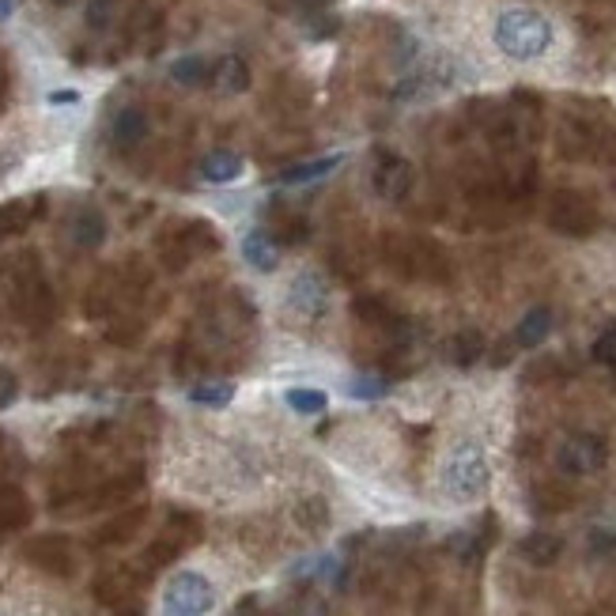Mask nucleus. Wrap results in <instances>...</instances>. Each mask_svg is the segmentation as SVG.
<instances>
[{"label": "nucleus", "instance_id": "obj_1", "mask_svg": "<svg viewBox=\"0 0 616 616\" xmlns=\"http://www.w3.org/2000/svg\"><path fill=\"white\" fill-rule=\"evenodd\" d=\"M552 38H556L552 23L541 12H533V8H507L496 19V27H492L496 50L503 57H511V61H537V57H545Z\"/></svg>", "mask_w": 616, "mask_h": 616}, {"label": "nucleus", "instance_id": "obj_2", "mask_svg": "<svg viewBox=\"0 0 616 616\" xmlns=\"http://www.w3.org/2000/svg\"><path fill=\"white\" fill-rule=\"evenodd\" d=\"M443 492L454 503H477L492 484V465L480 443H458L443 462Z\"/></svg>", "mask_w": 616, "mask_h": 616}, {"label": "nucleus", "instance_id": "obj_3", "mask_svg": "<svg viewBox=\"0 0 616 616\" xmlns=\"http://www.w3.org/2000/svg\"><path fill=\"white\" fill-rule=\"evenodd\" d=\"M216 609V586L201 571H178L163 590V616H208Z\"/></svg>", "mask_w": 616, "mask_h": 616}, {"label": "nucleus", "instance_id": "obj_4", "mask_svg": "<svg viewBox=\"0 0 616 616\" xmlns=\"http://www.w3.org/2000/svg\"><path fill=\"white\" fill-rule=\"evenodd\" d=\"M609 458V450H605V439L601 435H590V431H579V435H567L560 450H556V465H560V473L567 477H590V473H598L601 465Z\"/></svg>", "mask_w": 616, "mask_h": 616}, {"label": "nucleus", "instance_id": "obj_5", "mask_svg": "<svg viewBox=\"0 0 616 616\" xmlns=\"http://www.w3.org/2000/svg\"><path fill=\"white\" fill-rule=\"evenodd\" d=\"M412 163L409 159H401V155H382L375 167V193L382 201H405L412 189Z\"/></svg>", "mask_w": 616, "mask_h": 616}, {"label": "nucleus", "instance_id": "obj_6", "mask_svg": "<svg viewBox=\"0 0 616 616\" xmlns=\"http://www.w3.org/2000/svg\"><path fill=\"white\" fill-rule=\"evenodd\" d=\"M548 223L560 231V235H590L594 231V208L586 205L582 197H571V193H560L552 201V212H548Z\"/></svg>", "mask_w": 616, "mask_h": 616}, {"label": "nucleus", "instance_id": "obj_7", "mask_svg": "<svg viewBox=\"0 0 616 616\" xmlns=\"http://www.w3.org/2000/svg\"><path fill=\"white\" fill-rule=\"evenodd\" d=\"M242 261L254 269V273H276L280 269V242L273 239L269 227H257L242 239Z\"/></svg>", "mask_w": 616, "mask_h": 616}, {"label": "nucleus", "instance_id": "obj_8", "mask_svg": "<svg viewBox=\"0 0 616 616\" xmlns=\"http://www.w3.org/2000/svg\"><path fill=\"white\" fill-rule=\"evenodd\" d=\"M148 129H152L148 114L140 106H125V110H118L114 125H110V140H114L118 152H133V148H140L148 140Z\"/></svg>", "mask_w": 616, "mask_h": 616}, {"label": "nucleus", "instance_id": "obj_9", "mask_svg": "<svg viewBox=\"0 0 616 616\" xmlns=\"http://www.w3.org/2000/svg\"><path fill=\"white\" fill-rule=\"evenodd\" d=\"M288 303H291V310H299V314H307V318H318L329 303V291H326V284H322V276H314V273L295 276L288 288Z\"/></svg>", "mask_w": 616, "mask_h": 616}, {"label": "nucleus", "instance_id": "obj_10", "mask_svg": "<svg viewBox=\"0 0 616 616\" xmlns=\"http://www.w3.org/2000/svg\"><path fill=\"white\" fill-rule=\"evenodd\" d=\"M110 235V227H106V216L99 208H76L69 220V239L72 246H80V250H99Z\"/></svg>", "mask_w": 616, "mask_h": 616}, {"label": "nucleus", "instance_id": "obj_11", "mask_svg": "<svg viewBox=\"0 0 616 616\" xmlns=\"http://www.w3.org/2000/svg\"><path fill=\"white\" fill-rule=\"evenodd\" d=\"M242 171H246L242 155L227 152V148H220V152H208L205 159H201V178L212 182V186H227V182L242 178Z\"/></svg>", "mask_w": 616, "mask_h": 616}, {"label": "nucleus", "instance_id": "obj_12", "mask_svg": "<svg viewBox=\"0 0 616 616\" xmlns=\"http://www.w3.org/2000/svg\"><path fill=\"white\" fill-rule=\"evenodd\" d=\"M344 155H322V159H307V163H295V167H288V171L276 174V182L280 186H307V182H318V178H326L329 171H337L341 167Z\"/></svg>", "mask_w": 616, "mask_h": 616}, {"label": "nucleus", "instance_id": "obj_13", "mask_svg": "<svg viewBox=\"0 0 616 616\" xmlns=\"http://www.w3.org/2000/svg\"><path fill=\"white\" fill-rule=\"evenodd\" d=\"M548 333H552V310L533 307V310H526L522 322L514 326V344H522V348H537V344L548 341Z\"/></svg>", "mask_w": 616, "mask_h": 616}, {"label": "nucleus", "instance_id": "obj_14", "mask_svg": "<svg viewBox=\"0 0 616 616\" xmlns=\"http://www.w3.org/2000/svg\"><path fill=\"white\" fill-rule=\"evenodd\" d=\"M518 552H522V556H526L533 567H548V564H556V560H560V552H564V541H560L556 533L537 530V533H530V537H522Z\"/></svg>", "mask_w": 616, "mask_h": 616}, {"label": "nucleus", "instance_id": "obj_15", "mask_svg": "<svg viewBox=\"0 0 616 616\" xmlns=\"http://www.w3.org/2000/svg\"><path fill=\"white\" fill-rule=\"evenodd\" d=\"M212 80H216V87H220L223 95H242L250 87V65L242 61L239 53H227L220 65L212 69Z\"/></svg>", "mask_w": 616, "mask_h": 616}, {"label": "nucleus", "instance_id": "obj_16", "mask_svg": "<svg viewBox=\"0 0 616 616\" xmlns=\"http://www.w3.org/2000/svg\"><path fill=\"white\" fill-rule=\"evenodd\" d=\"M171 80L182 87H205L212 80V65H208L201 53H189V57H178L171 65Z\"/></svg>", "mask_w": 616, "mask_h": 616}, {"label": "nucleus", "instance_id": "obj_17", "mask_svg": "<svg viewBox=\"0 0 616 616\" xmlns=\"http://www.w3.org/2000/svg\"><path fill=\"white\" fill-rule=\"evenodd\" d=\"M446 352H450V360L458 363V367H469V363L480 360V352H484V337H480L477 329H462L458 337H450Z\"/></svg>", "mask_w": 616, "mask_h": 616}, {"label": "nucleus", "instance_id": "obj_18", "mask_svg": "<svg viewBox=\"0 0 616 616\" xmlns=\"http://www.w3.org/2000/svg\"><path fill=\"white\" fill-rule=\"evenodd\" d=\"M231 397H235V382H197L189 390V401L205 405V409H223V405H231Z\"/></svg>", "mask_w": 616, "mask_h": 616}, {"label": "nucleus", "instance_id": "obj_19", "mask_svg": "<svg viewBox=\"0 0 616 616\" xmlns=\"http://www.w3.org/2000/svg\"><path fill=\"white\" fill-rule=\"evenodd\" d=\"M284 405H288L291 412H299V416H322L329 405V397L322 394V390H310V386H295V390L284 394Z\"/></svg>", "mask_w": 616, "mask_h": 616}, {"label": "nucleus", "instance_id": "obj_20", "mask_svg": "<svg viewBox=\"0 0 616 616\" xmlns=\"http://www.w3.org/2000/svg\"><path fill=\"white\" fill-rule=\"evenodd\" d=\"M295 522L307 533H322L329 526V503L322 496H310L295 507Z\"/></svg>", "mask_w": 616, "mask_h": 616}, {"label": "nucleus", "instance_id": "obj_21", "mask_svg": "<svg viewBox=\"0 0 616 616\" xmlns=\"http://www.w3.org/2000/svg\"><path fill=\"white\" fill-rule=\"evenodd\" d=\"M27 223H31V212H27L23 205H0V239L23 231Z\"/></svg>", "mask_w": 616, "mask_h": 616}, {"label": "nucleus", "instance_id": "obj_22", "mask_svg": "<svg viewBox=\"0 0 616 616\" xmlns=\"http://www.w3.org/2000/svg\"><path fill=\"white\" fill-rule=\"evenodd\" d=\"M594 360L605 363V367H616V326H609L605 333H601L598 341H594Z\"/></svg>", "mask_w": 616, "mask_h": 616}, {"label": "nucleus", "instance_id": "obj_23", "mask_svg": "<svg viewBox=\"0 0 616 616\" xmlns=\"http://www.w3.org/2000/svg\"><path fill=\"white\" fill-rule=\"evenodd\" d=\"M382 394H386V382L382 378H356L348 386V397H360V401H371V397H382Z\"/></svg>", "mask_w": 616, "mask_h": 616}, {"label": "nucleus", "instance_id": "obj_24", "mask_svg": "<svg viewBox=\"0 0 616 616\" xmlns=\"http://www.w3.org/2000/svg\"><path fill=\"white\" fill-rule=\"evenodd\" d=\"M114 16V0H91V8H87V27L91 31H103L106 23Z\"/></svg>", "mask_w": 616, "mask_h": 616}, {"label": "nucleus", "instance_id": "obj_25", "mask_svg": "<svg viewBox=\"0 0 616 616\" xmlns=\"http://www.w3.org/2000/svg\"><path fill=\"white\" fill-rule=\"evenodd\" d=\"M19 397V378L12 375V367H0V409H8Z\"/></svg>", "mask_w": 616, "mask_h": 616}, {"label": "nucleus", "instance_id": "obj_26", "mask_svg": "<svg viewBox=\"0 0 616 616\" xmlns=\"http://www.w3.org/2000/svg\"><path fill=\"white\" fill-rule=\"evenodd\" d=\"M137 522H140V514H125L114 526H106L103 541H121V537H129V530H137Z\"/></svg>", "mask_w": 616, "mask_h": 616}, {"label": "nucleus", "instance_id": "obj_27", "mask_svg": "<svg viewBox=\"0 0 616 616\" xmlns=\"http://www.w3.org/2000/svg\"><path fill=\"white\" fill-rule=\"evenodd\" d=\"M590 548H598V552H609V548H616V533L613 530H594V533H590Z\"/></svg>", "mask_w": 616, "mask_h": 616}, {"label": "nucleus", "instance_id": "obj_28", "mask_svg": "<svg viewBox=\"0 0 616 616\" xmlns=\"http://www.w3.org/2000/svg\"><path fill=\"white\" fill-rule=\"evenodd\" d=\"M46 103L50 106H76L80 103V91H69V87H65V91H50V99H46Z\"/></svg>", "mask_w": 616, "mask_h": 616}, {"label": "nucleus", "instance_id": "obj_29", "mask_svg": "<svg viewBox=\"0 0 616 616\" xmlns=\"http://www.w3.org/2000/svg\"><path fill=\"white\" fill-rule=\"evenodd\" d=\"M12 16V0H0V23Z\"/></svg>", "mask_w": 616, "mask_h": 616}, {"label": "nucleus", "instance_id": "obj_30", "mask_svg": "<svg viewBox=\"0 0 616 616\" xmlns=\"http://www.w3.org/2000/svg\"><path fill=\"white\" fill-rule=\"evenodd\" d=\"M53 4H57V8H76L80 0H53Z\"/></svg>", "mask_w": 616, "mask_h": 616}, {"label": "nucleus", "instance_id": "obj_31", "mask_svg": "<svg viewBox=\"0 0 616 616\" xmlns=\"http://www.w3.org/2000/svg\"><path fill=\"white\" fill-rule=\"evenodd\" d=\"M0 616H4V613H0Z\"/></svg>", "mask_w": 616, "mask_h": 616}]
</instances>
